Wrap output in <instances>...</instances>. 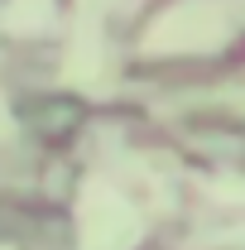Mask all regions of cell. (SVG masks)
<instances>
[{
  "label": "cell",
  "mask_w": 245,
  "mask_h": 250,
  "mask_svg": "<svg viewBox=\"0 0 245 250\" xmlns=\"http://www.w3.org/2000/svg\"><path fill=\"white\" fill-rule=\"evenodd\" d=\"M140 212L101 178H87L77 197V250H130L140 241Z\"/></svg>",
  "instance_id": "obj_1"
},
{
  "label": "cell",
  "mask_w": 245,
  "mask_h": 250,
  "mask_svg": "<svg viewBox=\"0 0 245 250\" xmlns=\"http://www.w3.org/2000/svg\"><path fill=\"white\" fill-rule=\"evenodd\" d=\"M0 135H10V116H5V106H0Z\"/></svg>",
  "instance_id": "obj_5"
},
{
  "label": "cell",
  "mask_w": 245,
  "mask_h": 250,
  "mask_svg": "<svg viewBox=\"0 0 245 250\" xmlns=\"http://www.w3.org/2000/svg\"><path fill=\"white\" fill-rule=\"evenodd\" d=\"M0 250H5V246H0Z\"/></svg>",
  "instance_id": "obj_6"
},
{
  "label": "cell",
  "mask_w": 245,
  "mask_h": 250,
  "mask_svg": "<svg viewBox=\"0 0 245 250\" xmlns=\"http://www.w3.org/2000/svg\"><path fill=\"white\" fill-rule=\"evenodd\" d=\"M231 39V15L216 0H187L144 29V53H202Z\"/></svg>",
  "instance_id": "obj_2"
},
{
  "label": "cell",
  "mask_w": 245,
  "mask_h": 250,
  "mask_svg": "<svg viewBox=\"0 0 245 250\" xmlns=\"http://www.w3.org/2000/svg\"><path fill=\"white\" fill-rule=\"evenodd\" d=\"M96 72H101V39H96V29L87 24V29L72 39V53H67V77H72V82H82V87H92Z\"/></svg>",
  "instance_id": "obj_3"
},
{
  "label": "cell",
  "mask_w": 245,
  "mask_h": 250,
  "mask_svg": "<svg viewBox=\"0 0 245 250\" xmlns=\"http://www.w3.org/2000/svg\"><path fill=\"white\" fill-rule=\"evenodd\" d=\"M48 15H53V0H10L5 15H0V24L15 29V34H29L39 24H48Z\"/></svg>",
  "instance_id": "obj_4"
}]
</instances>
